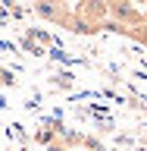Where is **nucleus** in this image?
<instances>
[{"instance_id":"7ed1b4c3","label":"nucleus","mask_w":147,"mask_h":151,"mask_svg":"<svg viewBox=\"0 0 147 151\" xmlns=\"http://www.w3.org/2000/svg\"><path fill=\"white\" fill-rule=\"evenodd\" d=\"M125 35H131V38H138L141 44H147V22H144V25H138V28H129Z\"/></svg>"},{"instance_id":"f257e3e1","label":"nucleus","mask_w":147,"mask_h":151,"mask_svg":"<svg viewBox=\"0 0 147 151\" xmlns=\"http://www.w3.org/2000/svg\"><path fill=\"white\" fill-rule=\"evenodd\" d=\"M110 28L119 25L122 32H129V28H138L147 22V13H141L138 3H131V0H113L110 3Z\"/></svg>"},{"instance_id":"f03ea898","label":"nucleus","mask_w":147,"mask_h":151,"mask_svg":"<svg viewBox=\"0 0 147 151\" xmlns=\"http://www.w3.org/2000/svg\"><path fill=\"white\" fill-rule=\"evenodd\" d=\"M35 13L53 25H72V16H75V9L69 13V3H63V0H38Z\"/></svg>"},{"instance_id":"20e7f679","label":"nucleus","mask_w":147,"mask_h":151,"mask_svg":"<svg viewBox=\"0 0 147 151\" xmlns=\"http://www.w3.org/2000/svg\"><path fill=\"white\" fill-rule=\"evenodd\" d=\"M131 3H147V0H131Z\"/></svg>"},{"instance_id":"39448f33","label":"nucleus","mask_w":147,"mask_h":151,"mask_svg":"<svg viewBox=\"0 0 147 151\" xmlns=\"http://www.w3.org/2000/svg\"><path fill=\"white\" fill-rule=\"evenodd\" d=\"M103 3H113V0H103Z\"/></svg>"}]
</instances>
